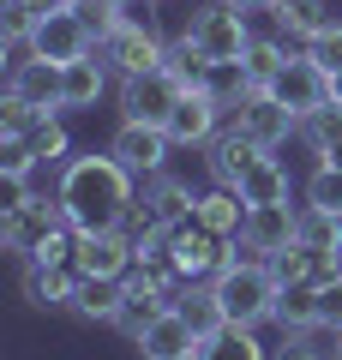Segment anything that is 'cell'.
<instances>
[{
  "mask_svg": "<svg viewBox=\"0 0 342 360\" xmlns=\"http://www.w3.org/2000/svg\"><path fill=\"white\" fill-rule=\"evenodd\" d=\"M54 198H61L66 222L78 234H96V229H120V217L132 210L139 198V180L114 162L108 150H90V156H66L61 162V180H54Z\"/></svg>",
  "mask_w": 342,
  "mask_h": 360,
  "instance_id": "6da1fadb",
  "label": "cell"
},
{
  "mask_svg": "<svg viewBox=\"0 0 342 360\" xmlns=\"http://www.w3.org/2000/svg\"><path fill=\"white\" fill-rule=\"evenodd\" d=\"M246 246L234 240L222 258V270L210 276L216 300H222V319L228 324H246V330H258V324H270V312H277V276H270L265 258H241Z\"/></svg>",
  "mask_w": 342,
  "mask_h": 360,
  "instance_id": "7a4b0ae2",
  "label": "cell"
},
{
  "mask_svg": "<svg viewBox=\"0 0 342 360\" xmlns=\"http://www.w3.org/2000/svg\"><path fill=\"white\" fill-rule=\"evenodd\" d=\"M180 42H186L204 66H216V60H246L253 30H246V13H234L228 0H210V6H198V13L186 18Z\"/></svg>",
  "mask_w": 342,
  "mask_h": 360,
  "instance_id": "3957f363",
  "label": "cell"
},
{
  "mask_svg": "<svg viewBox=\"0 0 342 360\" xmlns=\"http://www.w3.org/2000/svg\"><path fill=\"white\" fill-rule=\"evenodd\" d=\"M61 229H72L66 210H61V198H30V205H18V210H0V246H6L18 264L37 258L42 240H54Z\"/></svg>",
  "mask_w": 342,
  "mask_h": 360,
  "instance_id": "277c9868",
  "label": "cell"
},
{
  "mask_svg": "<svg viewBox=\"0 0 342 360\" xmlns=\"http://www.w3.org/2000/svg\"><path fill=\"white\" fill-rule=\"evenodd\" d=\"M180 96H186V84L168 72V60H163V66H151V72H132V78H120V120L168 127V115H175Z\"/></svg>",
  "mask_w": 342,
  "mask_h": 360,
  "instance_id": "5b68a950",
  "label": "cell"
},
{
  "mask_svg": "<svg viewBox=\"0 0 342 360\" xmlns=\"http://www.w3.org/2000/svg\"><path fill=\"white\" fill-rule=\"evenodd\" d=\"M96 54L108 60L114 78H132V72H151V66L168 60V42L156 37V25H139V18H120L108 37L96 42Z\"/></svg>",
  "mask_w": 342,
  "mask_h": 360,
  "instance_id": "8992f818",
  "label": "cell"
},
{
  "mask_svg": "<svg viewBox=\"0 0 342 360\" xmlns=\"http://www.w3.org/2000/svg\"><path fill=\"white\" fill-rule=\"evenodd\" d=\"M168 150H175V139H168L163 127H144V120H120L114 139H108V156L127 168L132 180L163 174V168H168Z\"/></svg>",
  "mask_w": 342,
  "mask_h": 360,
  "instance_id": "52a82bcc",
  "label": "cell"
},
{
  "mask_svg": "<svg viewBox=\"0 0 342 360\" xmlns=\"http://www.w3.org/2000/svg\"><path fill=\"white\" fill-rule=\"evenodd\" d=\"M222 120H228V108L216 103L204 84H186V96L175 103V115H168V139H175V150H204V144L222 132Z\"/></svg>",
  "mask_w": 342,
  "mask_h": 360,
  "instance_id": "ba28073f",
  "label": "cell"
},
{
  "mask_svg": "<svg viewBox=\"0 0 342 360\" xmlns=\"http://www.w3.org/2000/svg\"><path fill=\"white\" fill-rule=\"evenodd\" d=\"M234 127H241L253 144H265V150H282V144L300 132V115L282 103L277 90H253V96L234 108Z\"/></svg>",
  "mask_w": 342,
  "mask_h": 360,
  "instance_id": "9c48e42d",
  "label": "cell"
},
{
  "mask_svg": "<svg viewBox=\"0 0 342 360\" xmlns=\"http://www.w3.org/2000/svg\"><path fill=\"white\" fill-rule=\"evenodd\" d=\"M72 264H78V276H127V270L139 264V246L120 229H96V234H78Z\"/></svg>",
  "mask_w": 342,
  "mask_h": 360,
  "instance_id": "30bf717a",
  "label": "cell"
},
{
  "mask_svg": "<svg viewBox=\"0 0 342 360\" xmlns=\"http://www.w3.org/2000/svg\"><path fill=\"white\" fill-rule=\"evenodd\" d=\"M270 90H277L294 115H312V108L330 103V72H324V66H318L306 49H294V60L277 72V84H270Z\"/></svg>",
  "mask_w": 342,
  "mask_h": 360,
  "instance_id": "8fae6325",
  "label": "cell"
},
{
  "mask_svg": "<svg viewBox=\"0 0 342 360\" xmlns=\"http://www.w3.org/2000/svg\"><path fill=\"white\" fill-rule=\"evenodd\" d=\"M294 217H300L294 205H253V210H246V222H241V246L253 258L289 252V246H294Z\"/></svg>",
  "mask_w": 342,
  "mask_h": 360,
  "instance_id": "7c38bea8",
  "label": "cell"
},
{
  "mask_svg": "<svg viewBox=\"0 0 342 360\" xmlns=\"http://www.w3.org/2000/svg\"><path fill=\"white\" fill-rule=\"evenodd\" d=\"M30 37H37V54H42V60H54V66L84 60V54L96 49V42H90V30L78 25V13H72V6H61V13H42Z\"/></svg>",
  "mask_w": 342,
  "mask_h": 360,
  "instance_id": "4fadbf2b",
  "label": "cell"
},
{
  "mask_svg": "<svg viewBox=\"0 0 342 360\" xmlns=\"http://www.w3.org/2000/svg\"><path fill=\"white\" fill-rule=\"evenodd\" d=\"M265 156V144H253L241 127H222L210 144H204V174H210V186H241V174Z\"/></svg>",
  "mask_w": 342,
  "mask_h": 360,
  "instance_id": "5bb4252c",
  "label": "cell"
},
{
  "mask_svg": "<svg viewBox=\"0 0 342 360\" xmlns=\"http://www.w3.org/2000/svg\"><path fill=\"white\" fill-rule=\"evenodd\" d=\"M18 283H25V307L54 312V307H72L78 264H42V258H25V264H18Z\"/></svg>",
  "mask_w": 342,
  "mask_h": 360,
  "instance_id": "9a60e30c",
  "label": "cell"
},
{
  "mask_svg": "<svg viewBox=\"0 0 342 360\" xmlns=\"http://www.w3.org/2000/svg\"><path fill=\"white\" fill-rule=\"evenodd\" d=\"M102 90H108V60H102L96 49H90L84 60H66V66H61V108H66V115L96 108Z\"/></svg>",
  "mask_w": 342,
  "mask_h": 360,
  "instance_id": "2e32d148",
  "label": "cell"
},
{
  "mask_svg": "<svg viewBox=\"0 0 342 360\" xmlns=\"http://www.w3.org/2000/svg\"><path fill=\"white\" fill-rule=\"evenodd\" d=\"M120 300H127V276H78L72 307H66V312H78L84 324H114Z\"/></svg>",
  "mask_w": 342,
  "mask_h": 360,
  "instance_id": "e0dca14e",
  "label": "cell"
},
{
  "mask_svg": "<svg viewBox=\"0 0 342 360\" xmlns=\"http://www.w3.org/2000/svg\"><path fill=\"white\" fill-rule=\"evenodd\" d=\"M132 348H139L144 360H175V354H192V348H198V330L186 324V312H180V307H168Z\"/></svg>",
  "mask_w": 342,
  "mask_h": 360,
  "instance_id": "ac0fdd59",
  "label": "cell"
},
{
  "mask_svg": "<svg viewBox=\"0 0 342 360\" xmlns=\"http://www.w3.org/2000/svg\"><path fill=\"white\" fill-rule=\"evenodd\" d=\"M282 336L318 330V283H277V312H270Z\"/></svg>",
  "mask_w": 342,
  "mask_h": 360,
  "instance_id": "d6986e66",
  "label": "cell"
},
{
  "mask_svg": "<svg viewBox=\"0 0 342 360\" xmlns=\"http://www.w3.org/2000/svg\"><path fill=\"white\" fill-rule=\"evenodd\" d=\"M294 246L318 258H342V210H324V205H300L294 217Z\"/></svg>",
  "mask_w": 342,
  "mask_h": 360,
  "instance_id": "ffe728a7",
  "label": "cell"
},
{
  "mask_svg": "<svg viewBox=\"0 0 342 360\" xmlns=\"http://www.w3.org/2000/svg\"><path fill=\"white\" fill-rule=\"evenodd\" d=\"M144 186V198H151V210L156 217L168 222V229H175V222H186L192 210H198V193H192V180H180V174H151V180H139Z\"/></svg>",
  "mask_w": 342,
  "mask_h": 360,
  "instance_id": "44dd1931",
  "label": "cell"
},
{
  "mask_svg": "<svg viewBox=\"0 0 342 360\" xmlns=\"http://www.w3.org/2000/svg\"><path fill=\"white\" fill-rule=\"evenodd\" d=\"M234 193H241L246 210H253V205H289V168L265 150V156H258V162L241 174V186H234Z\"/></svg>",
  "mask_w": 342,
  "mask_h": 360,
  "instance_id": "7402d4cb",
  "label": "cell"
},
{
  "mask_svg": "<svg viewBox=\"0 0 342 360\" xmlns=\"http://www.w3.org/2000/svg\"><path fill=\"white\" fill-rule=\"evenodd\" d=\"M168 307H175V295H163V288H127V300H120V312H114V330L127 336V342H139Z\"/></svg>",
  "mask_w": 342,
  "mask_h": 360,
  "instance_id": "603a6c76",
  "label": "cell"
},
{
  "mask_svg": "<svg viewBox=\"0 0 342 360\" xmlns=\"http://www.w3.org/2000/svg\"><path fill=\"white\" fill-rule=\"evenodd\" d=\"M192 222H204L210 234H222V240H241V222H246V205L234 186H210V193H198V210H192Z\"/></svg>",
  "mask_w": 342,
  "mask_h": 360,
  "instance_id": "cb8c5ba5",
  "label": "cell"
},
{
  "mask_svg": "<svg viewBox=\"0 0 342 360\" xmlns=\"http://www.w3.org/2000/svg\"><path fill=\"white\" fill-rule=\"evenodd\" d=\"M6 84H13L30 108H61V66H54V60H42V54L25 66V72H13ZM61 115H66V108H61Z\"/></svg>",
  "mask_w": 342,
  "mask_h": 360,
  "instance_id": "d4e9b609",
  "label": "cell"
},
{
  "mask_svg": "<svg viewBox=\"0 0 342 360\" xmlns=\"http://www.w3.org/2000/svg\"><path fill=\"white\" fill-rule=\"evenodd\" d=\"M198 360H270V348L258 342V330H246V324H222L216 336L198 342Z\"/></svg>",
  "mask_w": 342,
  "mask_h": 360,
  "instance_id": "484cf974",
  "label": "cell"
},
{
  "mask_svg": "<svg viewBox=\"0 0 342 360\" xmlns=\"http://www.w3.org/2000/svg\"><path fill=\"white\" fill-rule=\"evenodd\" d=\"M25 144H30V156H37L42 168H54V162H66V156H72V139H66V127H61V108H42V115L30 120V132H25Z\"/></svg>",
  "mask_w": 342,
  "mask_h": 360,
  "instance_id": "4316f807",
  "label": "cell"
},
{
  "mask_svg": "<svg viewBox=\"0 0 342 360\" xmlns=\"http://www.w3.org/2000/svg\"><path fill=\"white\" fill-rule=\"evenodd\" d=\"M175 307L186 312V324L198 330V342H204V336H216V330L228 324V319H222V300H216V288H210V283H186Z\"/></svg>",
  "mask_w": 342,
  "mask_h": 360,
  "instance_id": "83f0119b",
  "label": "cell"
},
{
  "mask_svg": "<svg viewBox=\"0 0 342 360\" xmlns=\"http://www.w3.org/2000/svg\"><path fill=\"white\" fill-rule=\"evenodd\" d=\"M270 18H277L294 42H312L318 30L330 25V6H324V0H277V6H270Z\"/></svg>",
  "mask_w": 342,
  "mask_h": 360,
  "instance_id": "f1b7e54d",
  "label": "cell"
},
{
  "mask_svg": "<svg viewBox=\"0 0 342 360\" xmlns=\"http://www.w3.org/2000/svg\"><path fill=\"white\" fill-rule=\"evenodd\" d=\"M294 139H300L306 150H312L318 162H324V156H330V144L342 139V108H336V103H324V108H312V115H300V132H294Z\"/></svg>",
  "mask_w": 342,
  "mask_h": 360,
  "instance_id": "f546056e",
  "label": "cell"
},
{
  "mask_svg": "<svg viewBox=\"0 0 342 360\" xmlns=\"http://www.w3.org/2000/svg\"><path fill=\"white\" fill-rule=\"evenodd\" d=\"M289 60H294V49H289V42H277V37H253V49H246V72H253L258 90L277 84V72H282Z\"/></svg>",
  "mask_w": 342,
  "mask_h": 360,
  "instance_id": "4dcf8cb0",
  "label": "cell"
},
{
  "mask_svg": "<svg viewBox=\"0 0 342 360\" xmlns=\"http://www.w3.org/2000/svg\"><path fill=\"white\" fill-rule=\"evenodd\" d=\"M306 205L342 210V168H336V162H318L312 174H306Z\"/></svg>",
  "mask_w": 342,
  "mask_h": 360,
  "instance_id": "1f68e13d",
  "label": "cell"
},
{
  "mask_svg": "<svg viewBox=\"0 0 342 360\" xmlns=\"http://www.w3.org/2000/svg\"><path fill=\"white\" fill-rule=\"evenodd\" d=\"M37 115H42V108H30L25 96H18V90L6 84V96H0V139H25Z\"/></svg>",
  "mask_w": 342,
  "mask_h": 360,
  "instance_id": "d6a6232c",
  "label": "cell"
},
{
  "mask_svg": "<svg viewBox=\"0 0 342 360\" xmlns=\"http://www.w3.org/2000/svg\"><path fill=\"white\" fill-rule=\"evenodd\" d=\"M72 13H78V25L90 30V42H102L120 25V6H114V0H72Z\"/></svg>",
  "mask_w": 342,
  "mask_h": 360,
  "instance_id": "836d02e7",
  "label": "cell"
},
{
  "mask_svg": "<svg viewBox=\"0 0 342 360\" xmlns=\"http://www.w3.org/2000/svg\"><path fill=\"white\" fill-rule=\"evenodd\" d=\"M300 49H306V54H312V60H318V66H324V72H342V25H336V18H330V25H324V30H318V37H312V42H300Z\"/></svg>",
  "mask_w": 342,
  "mask_h": 360,
  "instance_id": "e575fe53",
  "label": "cell"
},
{
  "mask_svg": "<svg viewBox=\"0 0 342 360\" xmlns=\"http://www.w3.org/2000/svg\"><path fill=\"white\" fill-rule=\"evenodd\" d=\"M318 330H342V270L318 283Z\"/></svg>",
  "mask_w": 342,
  "mask_h": 360,
  "instance_id": "d590c367",
  "label": "cell"
},
{
  "mask_svg": "<svg viewBox=\"0 0 342 360\" xmlns=\"http://www.w3.org/2000/svg\"><path fill=\"white\" fill-rule=\"evenodd\" d=\"M37 156H30L25 139H0V174H37Z\"/></svg>",
  "mask_w": 342,
  "mask_h": 360,
  "instance_id": "8d00e7d4",
  "label": "cell"
},
{
  "mask_svg": "<svg viewBox=\"0 0 342 360\" xmlns=\"http://www.w3.org/2000/svg\"><path fill=\"white\" fill-rule=\"evenodd\" d=\"M30 60H37V37H0V66H6V78L25 72Z\"/></svg>",
  "mask_w": 342,
  "mask_h": 360,
  "instance_id": "74e56055",
  "label": "cell"
},
{
  "mask_svg": "<svg viewBox=\"0 0 342 360\" xmlns=\"http://www.w3.org/2000/svg\"><path fill=\"white\" fill-rule=\"evenodd\" d=\"M37 30V13H30L25 0H6L0 6V37H30Z\"/></svg>",
  "mask_w": 342,
  "mask_h": 360,
  "instance_id": "f35d334b",
  "label": "cell"
},
{
  "mask_svg": "<svg viewBox=\"0 0 342 360\" xmlns=\"http://www.w3.org/2000/svg\"><path fill=\"white\" fill-rule=\"evenodd\" d=\"M270 360H324V348H312V330H306V336H282Z\"/></svg>",
  "mask_w": 342,
  "mask_h": 360,
  "instance_id": "ab89813d",
  "label": "cell"
},
{
  "mask_svg": "<svg viewBox=\"0 0 342 360\" xmlns=\"http://www.w3.org/2000/svg\"><path fill=\"white\" fill-rule=\"evenodd\" d=\"M30 174H0V210H18V205H30Z\"/></svg>",
  "mask_w": 342,
  "mask_h": 360,
  "instance_id": "60d3db41",
  "label": "cell"
},
{
  "mask_svg": "<svg viewBox=\"0 0 342 360\" xmlns=\"http://www.w3.org/2000/svg\"><path fill=\"white\" fill-rule=\"evenodd\" d=\"M228 6H234V13H270L277 0H228Z\"/></svg>",
  "mask_w": 342,
  "mask_h": 360,
  "instance_id": "b9f144b4",
  "label": "cell"
},
{
  "mask_svg": "<svg viewBox=\"0 0 342 360\" xmlns=\"http://www.w3.org/2000/svg\"><path fill=\"white\" fill-rule=\"evenodd\" d=\"M330 103L342 108V72H330Z\"/></svg>",
  "mask_w": 342,
  "mask_h": 360,
  "instance_id": "7bdbcfd3",
  "label": "cell"
},
{
  "mask_svg": "<svg viewBox=\"0 0 342 360\" xmlns=\"http://www.w3.org/2000/svg\"><path fill=\"white\" fill-rule=\"evenodd\" d=\"M175 360H198V348H192V354H175Z\"/></svg>",
  "mask_w": 342,
  "mask_h": 360,
  "instance_id": "ee69618b",
  "label": "cell"
},
{
  "mask_svg": "<svg viewBox=\"0 0 342 360\" xmlns=\"http://www.w3.org/2000/svg\"><path fill=\"white\" fill-rule=\"evenodd\" d=\"M336 360H342V330H336Z\"/></svg>",
  "mask_w": 342,
  "mask_h": 360,
  "instance_id": "f6af8a7d",
  "label": "cell"
},
{
  "mask_svg": "<svg viewBox=\"0 0 342 360\" xmlns=\"http://www.w3.org/2000/svg\"><path fill=\"white\" fill-rule=\"evenodd\" d=\"M114 6H127V0H114Z\"/></svg>",
  "mask_w": 342,
  "mask_h": 360,
  "instance_id": "bcb514c9",
  "label": "cell"
}]
</instances>
